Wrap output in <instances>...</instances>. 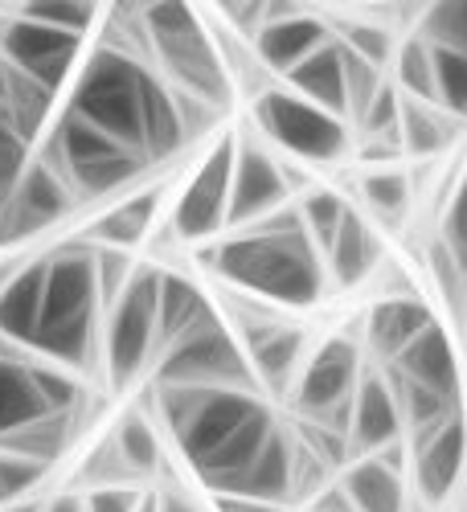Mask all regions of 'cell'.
<instances>
[{
	"instance_id": "obj_13",
	"label": "cell",
	"mask_w": 467,
	"mask_h": 512,
	"mask_svg": "<svg viewBox=\"0 0 467 512\" xmlns=\"http://www.w3.org/2000/svg\"><path fill=\"white\" fill-rule=\"evenodd\" d=\"M234 140L226 136L209 148V156L197 164L193 181L185 185L177 209H173V234L185 242L214 238L226 230V205H230V173H234Z\"/></svg>"
},
{
	"instance_id": "obj_37",
	"label": "cell",
	"mask_w": 467,
	"mask_h": 512,
	"mask_svg": "<svg viewBox=\"0 0 467 512\" xmlns=\"http://www.w3.org/2000/svg\"><path fill=\"white\" fill-rule=\"evenodd\" d=\"M21 17L37 21V25H50V29H62V33H74L82 37L95 21V5H70V0H41V5H21Z\"/></svg>"
},
{
	"instance_id": "obj_2",
	"label": "cell",
	"mask_w": 467,
	"mask_h": 512,
	"mask_svg": "<svg viewBox=\"0 0 467 512\" xmlns=\"http://www.w3.org/2000/svg\"><path fill=\"white\" fill-rule=\"evenodd\" d=\"M209 263L226 283L275 300L283 308H312L328 287L324 259L304 234L295 205H283L271 218L246 226V234L218 242Z\"/></svg>"
},
{
	"instance_id": "obj_31",
	"label": "cell",
	"mask_w": 467,
	"mask_h": 512,
	"mask_svg": "<svg viewBox=\"0 0 467 512\" xmlns=\"http://www.w3.org/2000/svg\"><path fill=\"white\" fill-rule=\"evenodd\" d=\"M357 193L381 222L398 226L406 218V209H410L414 189H410V177L402 173V168H369V173L357 181Z\"/></svg>"
},
{
	"instance_id": "obj_4",
	"label": "cell",
	"mask_w": 467,
	"mask_h": 512,
	"mask_svg": "<svg viewBox=\"0 0 467 512\" xmlns=\"http://www.w3.org/2000/svg\"><path fill=\"white\" fill-rule=\"evenodd\" d=\"M148 66L127 54L123 46H99L95 54H87V62L78 66L74 78V95H70V115H78L82 123H91L95 132L111 136L115 144L132 148L144 156V82H148ZM148 160V156H144Z\"/></svg>"
},
{
	"instance_id": "obj_12",
	"label": "cell",
	"mask_w": 467,
	"mask_h": 512,
	"mask_svg": "<svg viewBox=\"0 0 467 512\" xmlns=\"http://www.w3.org/2000/svg\"><path fill=\"white\" fill-rule=\"evenodd\" d=\"M291 168L279 164L259 140H234V173H230V205H226V226H254L271 218L275 209L287 205L295 193Z\"/></svg>"
},
{
	"instance_id": "obj_7",
	"label": "cell",
	"mask_w": 467,
	"mask_h": 512,
	"mask_svg": "<svg viewBox=\"0 0 467 512\" xmlns=\"http://www.w3.org/2000/svg\"><path fill=\"white\" fill-rule=\"evenodd\" d=\"M164 386L259 394V381H254V373L246 365V353L238 349L234 332L218 316H205L193 332H185L181 340H173V345L160 353L156 390H164Z\"/></svg>"
},
{
	"instance_id": "obj_9",
	"label": "cell",
	"mask_w": 467,
	"mask_h": 512,
	"mask_svg": "<svg viewBox=\"0 0 467 512\" xmlns=\"http://www.w3.org/2000/svg\"><path fill=\"white\" fill-rule=\"evenodd\" d=\"M156 279L160 271L140 267L127 275L123 291L107 304V369L115 386H127L156 353Z\"/></svg>"
},
{
	"instance_id": "obj_26",
	"label": "cell",
	"mask_w": 467,
	"mask_h": 512,
	"mask_svg": "<svg viewBox=\"0 0 467 512\" xmlns=\"http://www.w3.org/2000/svg\"><path fill=\"white\" fill-rule=\"evenodd\" d=\"M435 324L431 308L418 300V295H394V300H381L373 312H369V324H365V336H369V349L377 357L394 361L414 336H422Z\"/></svg>"
},
{
	"instance_id": "obj_33",
	"label": "cell",
	"mask_w": 467,
	"mask_h": 512,
	"mask_svg": "<svg viewBox=\"0 0 467 512\" xmlns=\"http://www.w3.org/2000/svg\"><path fill=\"white\" fill-rule=\"evenodd\" d=\"M431 50V82H435V107L463 119L467 115V54L427 46Z\"/></svg>"
},
{
	"instance_id": "obj_38",
	"label": "cell",
	"mask_w": 467,
	"mask_h": 512,
	"mask_svg": "<svg viewBox=\"0 0 467 512\" xmlns=\"http://www.w3.org/2000/svg\"><path fill=\"white\" fill-rule=\"evenodd\" d=\"M29 168V144L21 140V132L9 123V115L0 111V209H5V201L13 197L21 173Z\"/></svg>"
},
{
	"instance_id": "obj_10",
	"label": "cell",
	"mask_w": 467,
	"mask_h": 512,
	"mask_svg": "<svg viewBox=\"0 0 467 512\" xmlns=\"http://www.w3.org/2000/svg\"><path fill=\"white\" fill-rule=\"evenodd\" d=\"M254 127L300 160H341L349 148V127L291 91H263L254 103Z\"/></svg>"
},
{
	"instance_id": "obj_30",
	"label": "cell",
	"mask_w": 467,
	"mask_h": 512,
	"mask_svg": "<svg viewBox=\"0 0 467 512\" xmlns=\"http://www.w3.org/2000/svg\"><path fill=\"white\" fill-rule=\"evenodd\" d=\"M156 205H160V189H144V193H136V197L119 201L115 209H107L103 218L95 222L99 246H111V250L136 246V242L148 234L152 218H156Z\"/></svg>"
},
{
	"instance_id": "obj_6",
	"label": "cell",
	"mask_w": 467,
	"mask_h": 512,
	"mask_svg": "<svg viewBox=\"0 0 467 512\" xmlns=\"http://www.w3.org/2000/svg\"><path fill=\"white\" fill-rule=\"evenodd\" d=\"M46 164L70 185L74 197H111V193L127 189L148 168V160L140 152L115 144L111 136L95 132L91 123H82L70 111L54 123Z\"/></svg>"
},
{
	"instance_id": "obj_29",
	"label": "cell",
	"mask_w": 467,
	"mask_h": 512,
	"mask_svg": "<svg viewBox=\"0 0 467 512\" xmlns=\"http://www.w3.org/2000/svg\"><path fill=\"white\" fill-rule=\"evenodd\" d=\"M70 439H74V414H41V418L17 426V431L0 435V451L50 467L54 459L66 455Z\"/></svg>"
},
{
	"instance_id": "obj_20",
	"label": "cell",
	"mask_w": 467,
	"mask_h": 512,
	"mask_svg": "<svg viewBox=\"0 0 467 512\" xmlns=\"http://www.w3.org/2000/svg\"><path fill=\"white\" fill-rule=\"evenodd\" d=\"M353 512H406V484L398 476V447H386L377 455H361L349 463V472L341 480Z\"/></svg>"
},
{
	"instance_id": "obj_32",
	"label": "cell",
	"mask_w": 467,
	"mask_h": 512,
	"mask_svg": "<svg viewBox=\"0 0 467 512\" xmlns=\"http://www.w3.org/2000/svg\"><path fill=\"white\" fill-rule=\"evenodd\" d=\"M111 443H115L123 467L132 472V480L156 472V463H160V439H156L152 422H148L144 414H127V418L119 422V431H115Z\"/></svg>"
},
{
	"instance_id": "obj_15",
	"label": "cell",
	"mask_w": 467,
	"mask_h": 512,
	"mask_svg": "<svg viewBox=\"0 0 467 512\" xmlns=\"http://www.w3.org/2000/svg\"><path fill=\"white\" fill-rule=\"evenodd\" d=\"M324 41H332V29L324 17L304 13L300 5H263V25L254 29L250 46L267 70L287 74L308 54H316Z\"/></svg>"
},
{
	"instance_id": "obj_39",
	"label": "cell",
	"mask_w": 467,
	"mask_h": 512,
	"mask_svg": "<svg viewBox=\"0 0 467 512\" xmlns=\"http://www.w3.org/2000/svg\"><path fill=\"white\" fill-rule=\"evenodd\" d=\"M46 472H50V467H41L33 459L0 451V504H17L21 496H29L41 480H46Z\"/></svg>"
},
{
	"instance_id": "obj_16",
	"label": "cell",
	"mask_w": 467,
	"mask_h": 512,
	"mask_svg": "<svg viewBox=\"0 0 467 512\" xmlns=\"http://www.w3.org/2000/svg\"><path fill=\"white\" fill-rule=\"evenodd\" d=\"M242 336H246V365L254 381L267 390H291L295 377H300V361H304V332L291 324H275L271 316L263 320L246 316Z\"/></svg>"
},
{
	"instance_id": "obj_25",
	"label": "cell",
	"mask_w": 467,
	"mask_h": 512,
	"mask_svg": "<svg viewBox=\"0 0 467 512\" xmlns=\"http://www.w3.org/2000/svg\"><path fill=\"white\" fill-rule=\"evenodd\" d=\"M205 316H214V308L205 304V295L193 279L177 271H164L156 279V353H164L173 340L193 332Z\"/></svg>"
},
{
	"instance_id": "obj_8",
	"label": "cell",
	"mask_w": 467,
	"mask_h": 512,
	"mask_svg": "<svg viewBox=\"0 0 467 512\" xmlns=\"http://www.w3.org/2000/svg\"><path fill=\"white\" fill-rule=\"evenodd\" d=\"M361 381V353L353 340L332 336L304 361L300 377H295V410H300L312 426L336 431L349 439V402Z\"/></svg>"
},
{
	"instance_id": "obj_28",
	"label": "cell",
	"mask_w": 467,
	"mask_h": 512,
	"mask_svg": "<svg viewBox=\"0 0 467 512\" xmlns=\"http://www.w3.org/2000/svg\"><path fill=\"white\" fill-rule=\"evenodd\" d=\"M455 136H459V119L447 115L443 107L414 99L398 103V148H406L410 156H439Z\"/></svg>"
},
{
	"instance_id": "obj_17",
	"label": "cell",
	"mask_w": 467,
	"mask_h": 512,
	"mask_svg": "<svg viewBox=\"0 0 467 512\" xmlns=\"http://www.w3.org/2000/svg\"><path fill=\"white\" fill-rule=\"evenodd\" d=\"M402 439V414L381 373H369L357 381L349 402V447L357 455H377L386 447H398Z\"/></svg>"
},
{
	"instance_id": "obj_45",
	"label": "cell",
	"mask_w": 467,
	"mask_h": 512,
	"mask_svg": "<svg viewBox=\"0 0 467 512\" xmlns=\"http://www.w3.org/2000/svg\"><path fill=\"white\" fill-rule=\"evenodd\" d=\"M41 512H82V496H70V492H62V496H54Z\"/></svg>"
},
{
	"instance_id": "obj_5",
	"label": "cell",
	"mask_w": 467,
	"mask_h": 512,
	"mask_svg": "<svg viewBox=\"0 0 467 512\" xmlns=\"http://www.w3.org/2000/svg\"><path fill=\"white\" fill-rule=\"evenodd\" d=\"M140 29L152 41V54L164 70V82L173 91L222 111L234 95L226 58L209 41L201 17L189 5H148L140 13Z\"/></svg>"
},
{
	"instance_id": "obj_24",
	"label": "cell",
	"mask_w": 467,
	"mask_h": 512,
	"mask_svg": "<svg viewBox=\"0 0 467 512\" xmlns=\"http://www.w3.org/2000/svg\"><path fill=\"white\" fill-rule=\"evenodd\" d=\"M41 287H46V259H29L21 271H9L0 287V340L29 349V336L41 312Z\"/></svg>"
},
{
	"instance_id": "obj_34",
	"label": "cell",
	"mask_w": 467,
	"mask_h": 512,
	"mask_svg": "<svg viewBox=\"0 0 467 512\" xmlns=\"http://www.w3.org/2000/svg\"><path fill=\"white\" fill-rule=\"evenodd\" d=\"M345 209H349V201L341 193H332V189H308L300 197V205H295V213H300V226L312 238V246L320 250V259H324V250H328L336 226H341Z\"/></svg>"
},
{
	"instance_id": "obj_43",
	"label": "cell",
	"mask_w": 467,
	"mask_h": 512,
	"mask_svg": "<svg viewBox=\"0 0 467 512\" xmlns=\"http://www.w3.org/2000/svg\"><path fill=\"white\" fill-rule=\"evenodd\" d=\"M218 512H279V504L246 500V496H218Z\"/></svg>"
},
{
	"instance_id": "obj_1",
	"label": "cell",
	"mask_w": 467,
	"mask_h": 512,
	"mask_svg": "<svg viewBox=\"0 0 467 512\" xmlns=\"http://www.w3.org/2000/svg\"><path fill=\"white\" fill-rule=\"evenodd\" d=\"M160 414L168 431L177 435L181 455L197 472V480L222 496L230 484L250 467L267 435L275 431V418L259 394L246 390H160Z\"/></svg>"
},
{
	"instance_id": "obj_3",
	"label": "cell",
	"mask_w": 467,
	"mask_h": 512,
	"mask_svg": "<svg viewBox=\"0 0 467 512\" xmlns=\"http://www.w3.org/2000/svg\"><path fill=\"white\" fill-rule=\"evenodd\" d=\"M99 283H95V250L62 246L46 259V287L41 312L29 336V353L50 357L62 369H91L99 357Z\"/></svg>"
},
{
	"instance_id": "obj_46",
	"label": "cell",
	"mask_w": 467,
	"mask_h": 512,
	"mask_svg": "<svg viewBox=\"0 0 467 512\" xmlns=\"http://www.w3.org/2000/svg\"><path fill=\"white\" fill-rule=\"evenodd\" d=\"M5 279H9V267H0V287H5Z\"/></svg>"
},
{
	"instance_id": "obj_35",
	"label": "cell",
	"mask_w": 467,
	"mask_h": 512,
	"mask_svg": "<svg viewBox=\"0 0 467 512\" xmlns=\"http://www.w3.org/2000/svg\"><path fill=\"white\" fill-rule=\"evenodd\" d=\"M394 91L402 87L406 99L414 103H435V82H431V50H427V41L422 37H410L406 46L394 54Z\"/></svg>"
},
{
	"instance_id": "obj_18",
	"label": "cell",
	"mask_w": 467,
	"mask_h": 512,
	"mask_svg": "<svg viewBox=\"0 0 467 512\" xmlns=\"http://www.w3.org/2000/svg\"><path fill=\"white\" fill-rule=\"evenodd\" d=\"M463 467V418H447L443 426L414 435V484L422 504H443L459 484Z\"/></svg>"
},
{
	"instance_id": "obj_14",
	"label": "cell",
	"mask_w": 467,
	"mask_h": 512,
	"mask_svg": "<svg viewBox=\"0 0 467 512\" xmlns=\"http://www.w3.org/2000/svg\"><path fill=\"white\" fill-rule=\"evenodd\" d=\"M74 209V193L70 185L54 173L46 160H29V168L21 173L13 197L0 209V242H13V238H29L37 230H50L58 226L66 213Z\"/></svg>"
},
{
	"instance_id": "obj_27",
	"label": "cell",
	"mask_w": 467,
	"mask_h": 512,
	"mask_svg": "<svg viewBox=\"0 0 467 512\" xmlns=\"http://www.w3.org/2000/svg\"><path fill=\"white\" fill-rule=\"evenodd\" d=\"M46 414L33 381V357H25L17 345L0 340V435Z\"/></svg>"
},
{
	"instance_id": "obj_42",
	"label": "cell",
	"mask_w": 467,
	"mask_h": 512,
	"mask_svg": "<svg viewBox=\"0 0 467 512\" xmlns=\"http://www.w3.org/2000/svg\"><path fill=\"white\" fill-rule=\"evenodd\" d=\"M312 512H353V504H349V496H345L341 484H324V488L316 492Z\"/></svg>"
},
{
	"instance_id": "obj_40",
	"label": "cell",
	"mask_w": 467,
	"mask_h": 512,
	"mask_svg": "<svg viewBox=\"0 0 467 512\" xmlns=\"http://www.w3.org/2000/svg\"><path fill=\"white\" fill-rule=\"evenodd\" d=\"M336 41H341L349 54L365 58L369 66H377V70L394 58V41H390V33H386V29H377V25H349L345 37H336Z\"/></svg>"
},
{
	"instance_id": "obj_19",
	"label": "cell",
	"mask_w": 467,
	"mask_h": 512,
	"mask_svg": "<svg viewBox=\"0 0 467 512\" xmlns=\"http://www.w3.org/2000/svg\"><path fill=\"white\" fill-rule=\"evenodd\" d=\"M390 373L414 381V386L422 390H431L439 398H451L459 402V361H455V345H451V336L431 324L422 336H414L410 345L390 361Z\"/></svg>"
},
{
	"instance_id": "obj_11",
	"label": "cell",
	"mask_w": 467,
	"mask_h": 512,
	"mask_svg": "<svg viewBox=\"0 0 467 512\" xmlns=\"http://www.w3.org/2000/svg\"><path fill=\"white\" fill-rule=\"evenodd\" d=\"M78 54H82V37H74V33L37 25L21 13L0 21V58L17 74L33 78L37 87H46L50 95H58L70 82Z\"/></svg>"
},
{
	"instance_id": "obj_41",
	"label": "cell",
	"mask_w": 467,
	"mask_h": 512,
	"mask_svg": "<svg viewBox=\"0 0 467 512\" xmlns=\"http://www.w3.org/2000/svg\"><path fill=\"white\" fill-rule=\"evenodd\" d=\"M140 492L132 484H111V488H91L82 496V512H136Z\"/></svg>"
},
{
	"instance_id": "obj_44",
	"label": "cell",
	"mask_w": 467,
	"mask_h": 512,
	"mask_svg": "<svg viewBox=\"0 0 467 512\" xmlns=\"http://www.w3.org/2000/svg\"><path fill=\"white\" fill-rule=\"evenodd\" d=\"M156 512H201V508L181 492H164V496H156Z\"/></svg>"
},
{
	"instance_id": "obj_22",
	"label": "cell",
	"mask_w": 467,
	"mask_h": 512,
	"mask_svg": "<svg viewBox=\"0 0 467 512\" xmlns=\"http://www.w3.org/2000/svg\"><path fill=\"white\" fill-rule=\"evenodd\" d=\"M381 259V246H377V234L369 230V222L361 218V213L349 205L341 226H336L328 250H324V271L336 287H357L373 275Z\"/></svg>"
},
{
	"instance_id": "obj_23",
	"label": "cell",
	"mask_w": 467,
	"mask_h": 512,
	"mask_svg": "<svg viewBox=\"0 0 467 512\" xmlns=\"http://www.w3.org/2000/svg\"><path fill=\"white\" fill-rule=\"evenodd\" d=\"M287 91L300 95L304 103L345 119V58H341V41H324L316 54H308L300 66L287 70Z\"/></svg>"
},
{
	"instance_id": "obj_21",
	"label": "cell",
	"mask_w": 467,
	"mask_h": 512,
	"mask_svg": "<svg viewBox=\"0 0 467 512\" xmlns=\"http://www.w3.org/2000/svg\"><path fill=\"white\" fill-rule=\"evenodd\" d=\"M291 459H295V439L275 422V431L267 435L259 455L250 459V467L222 496H246V500H263V504H283L291 496Z\"/></svg>"
},
{
	"instance_id": "obj_36",
	"label": "cell",
	"mask_w": 467,
	"mask_h": 512,
	"mask_svg": "<svg viewBox=\"0 0 467 512\" xmlns=\"http://www.w3.org/2000/svg\"><path fill=\"white\" fill-rule=\"evenodd\" d=\"M427 46H443V50H459L467 54V5H435L422 13V33Z\"/></svg>"
}]
</instances>
